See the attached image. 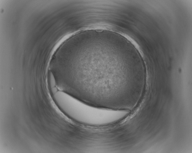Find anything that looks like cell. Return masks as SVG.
Returning <instances> with one entry per match:
<instances>
[{
	"label": "cell",
	"instance_id": "6da1fadb",
	"mask_svg": "<svg viewBox=\"0 0 192 153\" xmlns=\"http://www.w3.org/2000/svg\"><path fill=\"white\" fill-rule=\"evenodd\" d=\"M120 38L115 32L96 29L73 37L59 62L62 90L94 106L128 109L146 76L131 45Z\"/></svg>",
	"mask_w": 192,
	"mask_h": 153
},
{
	"label": "cell",
	"instance_id": "7a4b0ae2",
	"mask_svg": "<svg viewBox=\"0 0 192 153\" xmlns=\"http://www.w3.org/2000/svg\"><path fill=\"white\" fill-rule=\"evenodd\" d=\"M53 98L60 108L76 121L91 126H102L117 123L126 117L129 111L117 110L93 106L68 94L57 90Z\"/></svg>",
	"mask_w": 192,
	"mask_h": 153
}]
</instances>
